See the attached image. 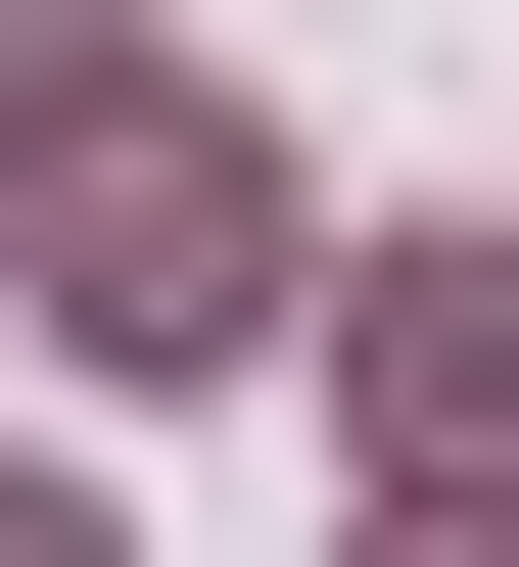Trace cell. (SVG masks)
Segmentation results:
<instances>
[{
    "mask_svg": "<svg viewBox=\"0 0 519 567\" xmlns=\"http://www.w3.org/2000/svg\"><path fill=\"white\" fill-rule=\"evenodd\" d=\"M425 567H473V520H425Z\"/></svg>",
    "mask_w": 519,
    "mask_h": 567,
    "instance_id": "3",
    "label": "cell"
},
{
    "mask_svg": "<svg viewBox=\"0 0 519 567\" xmlns=\"http://www.w3.org/2000/svg\"><path fill=\"white\" fill-rule=\"evenodd\" d=\"M48 331H95V379H189V331H283V189H237L189 95H142V48L48 95Z\"/></svg>",
    "mask_w": 519,
    "mask_h": 567,
    "instance_id": "1",
    "label": "cell"
},
{
    "mask_svg": "<svg viewBox=\"0 0 519 567\" xmlns=\"http://www.w3.org/2000/svg\"><path fill=\"white\" fill-rule=\"evenodd\" d=\"M0 567H95V520H48V473H0Z\"/></svg>",
    "mask_w": 519,
    "mask_h": 567,
    "instance_id": "2",
    "label": "cell"
}]
</instances>
